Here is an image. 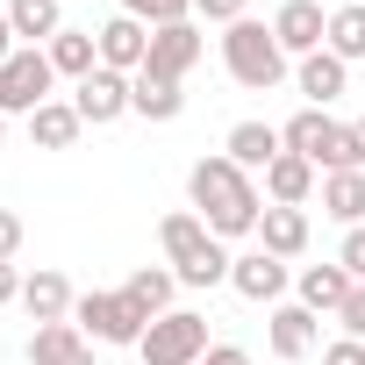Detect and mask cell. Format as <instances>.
<instances>
[{"label": "cell", "mask_w": 365, "mask_h": 365, "mask_svg": "<svg viewBox=\"0 0 365 365\" xmlns=\"http://www.w3.org/2000/svg\"><path fill=\"white\" fill-rule=\"evenodd\" d=\"M279 150H287V136H279L272 122H258V115H251V122H237V129L222 136V158H230V165H244L251 179H258V172H265Z\"/></svg>", "instance_id": "cell-14"}, {"label": "cell", "mask_w": 365, "mask_h": 365, "mask_svg": "<svg viewBox=\"0 0 365 365\" xmlns=\"http://www.w3.org/2000/svg\"><path fill=\"white\" fill-rule=\"evenodd\" d=\"M208 315L201 308H172V315H158L150 329H143V344H136V358L143 365H201L208 358Z\"/></svg>", "instance_id": "cell-4"}, {"label": "cell", "mask_w": 365, "mask_h": 365, "mask_svg": "<svg viewBox=\"0 0 365 365\" xmlns=\"http://www.w3.org/2000/svg\"><path fill=\"white\" fill-rule=\"evenodd\" d=\"M51 86H58V72H51V58H43L36 43H22V51H15L8 65H0V115H8V122L22 115V122H29V115H36L43 101H58Z\"/></svg>", "instance_id": "cell-6"}, {"label": "cell", "mask_w": 365, "mask_h": 365, "mask_svg": "<svg viewBox=\"0 0 365 365\" xmlns=\"http://www.w3.org/2000/svg\"><path fill=\"white\" fill-rule=\"evenodd\" d=\"M336 322H344V336H358V344H365V287H351V294H344Z\"/></svg>", "instance_id": "cell-32"}, {"label": "cell", "mask_w": 365, "mask_h": 365, "mask_svg": "<svg viewBox=\"0 0 365 365\" xmlns=\"http://www.w3.org/2000/svg\"><path fill=\"white\" fill-rule=\"evenodd\" d=\"M244 15H251V0H194V22H222V29H230V22H244Z\"/></svg>", "instance_id": "cell-30"}, {"label": "cell", "mask_w": 365, "mask_h": 365, "mask_svg": "<svg viewBox=\"0 0 365 365\" xmlns=\"http://www.w3.org/2000/svg\"><path fill=\"white\" fill-rule=\"evenodd\" d=\"M29 365H93V336L79 322H43L29 336Z\"/></svg>", "instance_id": "cell-16"}, {"label": "cell", "mask_w": 365, "mask_h": 365, "mask_svg": "<svg viewBox=\"0 0 365 365\" xmlns=\"http://www.w3.org/2000/svg\"><path fill=\"white\" fill-rule=\"evenodd\" d=\"M322 215L329 222H344V230H358L365 222V172H322Z\"/></svg>", "instance_id": "cell-25"}, {"label": "cell", "mask_w": 365, "mask_h": 365, "mask_svg": "<svg viewBox=\"0 0 365 365\" xmlns=\"http://www.w3.org/2000/svg\"><path fill=\"white\" fill-rule=\"evenodd\" d=\"M115 15H136L143 29H165V22H194V0H115Z\"/></svg>", "instance_id": "cell-29"}, {"label": "cell", "mask_w": 365, "mask_h": 365, "mask_svg": "<svg viewBox=\"0 0 365 365\" xmlns=\"http://www.w3.org/2000/svg\"><path fill=\"white\" fill-rule=\"evenodd\" d=\"M15 51H22V36H15V22H8V8H0V65H8Z\"/></svg>", "instance_id": "cell-37"}, {"label": "cell", "mask_w": 365, "mask_h": 365, "mask_svg": "<svg viewBox=\"0 0 365 365\" xmlns=\"http://www.w3.org/2000/svg\"><path fill=\"white\" fill-rule=\"evenodd\" d=\"M93 43H101V65H108V72H129V79H136V72L150 65V29H143L136 15H108V22L93 29Z\"/></svg>", "instance_id": "cell-11"}, {"label": "cell", "mask_w": 365, "mask_h": 365, "mask_svg": "<svg viewBox=\"0 0 365 365\" xmlns=\"http://www.w3.org/2000/svg\"><path fill=\"white\" fill-rule=\"evenodd\" d=\"M8 22H15V36L22 43H51L58 29H65V0H8Z\"/></svg>", "instance_id": "cell-26"}, {"label": "cell", "mask_w": 365, "mask_h": 365, "mask_svg": "<svg viewBox=\"0 0 365 365\" xmlns=\"http://www.w3.org/2000/svg\"><path fill=\"white\" fill-rule=\"evenodd\" d=\"M65 8H72V0H65Z\"/></svg>", "instance_id": "cell-40"}, {"label": "cell", "mask_w": 365, "mask_h": 365, "mask_svg": "<svg viewBox=\"0 0 365 365\" xmlns=\"http://www.w3.org/2000/svg\"><path fill=\"white\" fill-rule=\"evenodd\" d=\"M201 365H251V351H244V344H208Z\"/></svg>", "instance_id": "cell-35"}, {"label": "cell", "mask_w": 365, "mask_h": 365, "mask_svg": "<svg viewBox=\"0 0 365 365\" xmlns=\"http://www.w3.org/2000/svg\"><path fill=\"white\" fill-rule=\"evenodd\" d=\"M258 251H272V258H301L308 251V208H272L265 201V215H258Z\"/></svg>", "instance_id": "cell-20"}, {"label": "cell", "mask_w": 365, "mask_h": 365, "mask_svg": "<svg viewBox=\"0 0 365 365\" xmlns=\"http://www.w3.org/2000/svg\"><path fill=\"white\" fill-rule=\"evenodd\" d=\"M15 301H22V272H15V265H0V308H15Z\"/></svg>", "instance_id": "cell-36"}, {"label": "cell", "mask_w": 365, "mask_h": 365, "mask_svg": "<svg viewBox=\"0 0 365 365\" xmlns=\"http://www.w3.org/2000/svg\"><path fill=\"white\" fill-rule=\"evenodd\" d=\"M79 136H86V115H79L72 101H43V108L29 115V143H36V150H72Z\"/></svg>", "instance_id": "cell-23"}, {"label": "cell", "mask_w": 365, "mask_h": 365, "mask_svg": "<svg viewBox=\"0 0 365 365\" xmlns=\"http://www.w3.org/2000/svg\"><path fill=\"white\" fill-rule=\"evenodd\" d=\"M0 143H8V115H0Z\"/></svg>", "instance_id": "cell-39"}, {"label": "cell", "mask_w": 365, "mask_h": 365, "mask_svg": "<svg viewBox=\"0 0 365 365\" xmlns=\"http://www.w3.org/2000/svg\"><path fill=\"white\" fill-rule=\"evenodd\" d=\"M336 265H344V272L365 287V222H358V230H344V251H336Z\"/></svg>", "instance_id": "cell-31"}, {"label": "cell", "mask_w": 365, "mask_h": 365, "mask_svg": "<svg viewBox=\"0 0 365 365\" xmlns=\"http://www.w3.org/2000/svg\"><path fill=\"white\" fill-rule=\"evenodd\" d=\"M272 36H279V51H287L294 65H301V58H315V51L329 43V15H322V0H279Z\"/></svg>", "instance_id": "cell-9"}, {"label": "cell", "mask_w": 365, "mask_h": 365, "mask_svg": "<svg viewBox=\"0 0 365 365\" xmlns=\"http://www.w3.org/2000/svg\"><path fill=\"white\" fill-rule=\"evenodd\" d=\"M72 308H79V294H72V279L65 272H22V315L43 329V322H72Z\"/></svg>", "instance_id": "cell-13"}, {"label": "cell", "mask_w": 365, "mask_h": 365, "mask_svg": "<svg viewBox=\"0 0 365 365\" xmlns=\"http://www.w3.org/2000/svg\"><path fill=\"white\" fill-rule=\"evenodd\" d=\"M122 294L143 308V322H158V315L179 308V272H172V265H136V272L122 279Z\"/></svg>", "instance_id": "cell-22"}, {"label": "cell", "mask_w": 365, "mask_h": 365, "mask_svg": "<svg viewBox=\"0 0 365 365\" xmlns=\"http://www.w3.org/2000/svg\"><path fill=\"white\" fill-rule=\"evenodd\" d=\"M72 322H79L93 344H129V351H136V344H143V329H150V322H143V308H136L122 287H93V294H79Z\"/></svg>", "instance_id": "cell-5"}, {"label": "cell", "mask_w": 365, "mask_h": 365, "mask_svg": "<svg viewBox=\"0 0 365 365\" xmlns=\"http://www.w3.org/2000/svg\"><path fill=\"white\" fill-rule=\"evenodd\" d=\"M315 179H322V172H315L308 158L279 150V158L265 165V201H272V208H308V201H315Z\"/></svg>", "instance_id": "cell-15"}, {"label": "cell", "mask_w": 365, "mask_h": 365, "mask_svg": "<svg viewBox=\"0 0 365 365\" xmlns=\"http://www.w3.org/2000/svg\"><path fill=\"white\" fill-rule=\"evenodd\" d=\"M294 86L308 93V108H329V101H344L351 65H344L336 51H315V58H301V65H294Z\"/></svg>", "instance_id": "cell-19"}, {"label": "cell", "mask_w": 365, "mask_h": 365, "mask_svg": "<svg viewBox=\"0 0 365 365\" xmlns=\"http://www.w3.org/2000/svg\"><path fill=\"white\" fill-rule=\"evenodd\" d=\"M72 108L86 115V129H108V122H122V115H136L129 108V72H86L79 86H72Z\"/></svg>", "instance_id": "cell-10"}, {"label": "cell", "mask_w": 365, "mask_h": 365, "mask_svg": "<svg viewBox=\"0 0 365 365\" xmlns=\"http://www.w3.org/2000/svg\"><path fill=\"white\" fill-rule=\"evenodd\" d=\"M201 58H208V29H201V22H165V29H150V65H143V72L187 79Z\"/></svg>", "instance_id": "cell-7"}, {"label": "cell", "mask_w": 365, "mask_h": 365, "mask_svg": "<svg viewBox=\"0 0 365 365\" xmlns=\"http://www.w3.org/2000/svg\"><path fill=\"white\" fill-rule=\"evenodd\" d=\"M322 365H365V344L358 336H336V344H322Z\"/></svg>", "instance_id": "cell-34"}, {"label": "cell", "mask_w": 365, "mask_h": 365, "mask_svg": "<svg viewBox=\"0 0 365 365\" xmlns=\"http://www.w3.org/2000/svg\"><path fill=\"white\" fill-rule=\"evenodd\" d=\"M351 143H358V172H365V115L351 122Z\"/></svg>", "instance_id": "cell-38"}, {"label": "cell", "mask_w": 365, "mask_h": 365, "mask_svg": "<svg viewBox=\"0 0 365 365\" xmlns=\"http://www.w3.org/2000/svg\"><path fill=\"white\" fill-rule=\"evenodd\" d=\"M208 244H215V230H208L194 208H179V215H165V222H158V251H165V265H172V272H179V265H194Z\"/></svg>", "instance_id": "cell-17"}, {"label": "cell", "mask_w": 365, "mask_h": 365, "mask_svg": "<svg viewBox=\"0 0 365 365\" xmlns=\"http://www.w3.org/2000/svg\"><path fill=\"white\" fill-rule=\"evenodd\" d=\"M15 251H22V215L0 208V265H15Z\"/></svg>", "instance_id": "cell-33"}, {"label": "cell", "mask_w": 365, "mask_h": 365, "mask_svg": "<svg viewBox=\"0 0 365 365\" xmlns=\"http://www.w3.org/2000/svg\"><path fill=\"white\" fill-rule=\"evenodd\" d=\"M351 287H358V279H351L344 265H301V272H294V301L315 308V315H336Z\"/></svg>", "instance_id": "cell-21"}, {"label": "cell", "mask_w": 365, "mask_h": 365, "mask_svg": "<svg viewBox=\"0 0 365 365\" xmlns=\"http://www.w3.org/2000/svg\"><path fill=\"white\" fill-rule=\"evenodd\" d=\"M222 65H230V79H237L244 93H272L279 79H294V58L279 51L272 22H251V15L222 29Z\"/></svg>", "instance_id": "cell-2"}, {"label": "cell", "mask_w": 365, "mask_h": 365, "mask_svg": "<svg viewBox=\"0 0 365 365\" xmlns=\"http://www.w3.org/2000/svg\"><path fill=\"white\" fill-rule=\"evenodd\" d=\"M265 344H272V358H279V365H301V358L322 344V322H315V308H301V301H279V308H272V322H265Z\"/></svg>", "instance_id": "cell-12"}, {"label": "cell", "mask_w": 365, "mask_h": 365, "mask_svg": "<svg viewBox=\"0 0 365 365\" xmlns=\"http://www.w3.org/2000/svg\"><path fill=\"white\" fill-rule=\"evenodd\" d=\"M43 58H51V72H58V79H72V86H79L86 72H101V43H93V29H72V22L43 43Z\"/></svg>", "instance_id": "cell-18"}, {"label": "cell", "mask_w": 365, "mask_h": 365, "mask_svg": "<svg viewBox=\"0 0 365 365\" xmlns=\"http://www.w3.org/2000/svg\"><path fill=\"white\" fill-rule=\"evenodd\" d=\"M187 201H194V215L222 237V244H237V237H258V215H265V194H258V179L244 172V165H230L222 150L215 158H201L194 172H187Z\"/></svg>", "instance_id": "cell-1"}, {"label": "cell", "mask_w": 365, "mask_h": 365, "mask_svg": "<svg viewBox=\"0 0 365 365\" xmlns=\"http://www.w3.org/2000/svg\"><path fill=\"white\" fill-rule=\"evenodd\" d=\"M279 136H287V150H294V158H308L315 172H358L351 122H336L329 108H301V115H287V122H279Z\"/></svg>", "instance_id": "cell-3"}, {"label": "cell", "mask_w": 365, "mask_h": 365, "mask_svg": "<svg viewBox=\"0 0 365 365\" xmlns=\"http://www.w3.org/2000/svg\"><path fill=\"white\" fill-rule=\"evenodd\" d=\"M129 108H136L143 122H179V115H187V93H179V79L136 72V79H129Z\"/></svg>", "instance_id": "cell-24"}, {"label": "cell", "mask_w": 365, "mask_h": 365, "mask_svg": "<svg viewBox=\"0 0 365 365\" xmlns=\"http://www.w3.org/2000/svg\"><path fill=\"white\" fill-rule=\"evenodd\" d=\"M230 287H237L244 301H258V308H279V294L294 287V265L251 244V251H237V265H230Z\"/></svg>", "instance_id": "cell-8"}, {"label": "cell", "mask_w": 365, "mask_h": 365, "mask_svg": "<svg viewBox=\"0 0 365 365\" xmlns=\"http://www.w3.org/2000/svg\"><path fill=\"white\" fill-rule=\"evenodd\" d=\"M230 265H237V251L215 237V244H208L194 265H179V287H194V294H208V287H230Z\"/></svg>", "instance_id": "cell-28"}, {"label": "cell", "mask_w": 365, "mask_h": 365, "mask_svg": "<svg viewBox=\"0 0 365 365\" xmlns=\"http://www.w3.org/2000/svg\"><path fill=\"white\" fill-rule=\"evenodd\" d=\"M322 51H336L344 65H365V0H336L329 8V43Z\"/></svg>", "instance_id": "cell-27"}]
</instances>
